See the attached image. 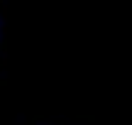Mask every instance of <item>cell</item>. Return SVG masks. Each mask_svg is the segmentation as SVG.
<instances>
[{
	"mask_svg": "<svg viewBox=\"0 0 132 125\" xmlns=\"http://www.w3.org/2000/svg\"><path fill=\"white\" fill-rule=\"evenodd\" d=\"M49 125H59V123H49Z\"/></svg>",
	"mask_w": 132,
	"mask_h": 125,
	"instance_id": "obj_1",
	"label": "cell"
}]
</instances>
